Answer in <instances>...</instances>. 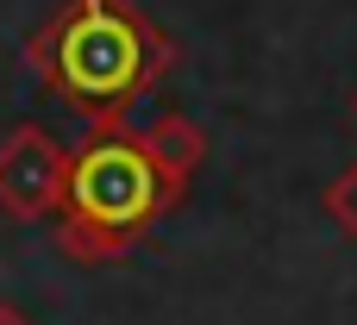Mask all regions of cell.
<instances>
[{
	"instance_id": "6",
	"label": "cell",
	"mask_w": 357,
	"mask_h": 325,
	"mask_svg": "<svg viewBox=\"0 0 357 325\" xmlns=\"http://www.w3.org/2000/svg\"><path fill=\"white\" fill-rule=\"evenodd\" d=\"M0 325H25V319H19V313H6V307H0Z\"/></svg>"
},
{
	"instance_id": "1",
	"label": "cell",
	"mask_w": 357,
	"mask_h": 325,
	"mask_svg": "<svg viewBox=\"0 0 357 325\" xmlns=\"http://www.w3.org/2000/svg\"><path fill=\"white\" fill-rule=\"evenodd\" d=\"M163 56V31L132 0H69L38 31V69L50 94L88 125H119V113L157 81Z\"/></svg>"
},
{
	"instance_id": "3",
	"label": "cell",
	"mask_w": 357,
	"mask_h": 325,
	"mask_svg": "<svg viewBox=\"0 0 357 325\" xmlns=\"http://www.w3.org/2000/svg\"><path fill=\"white\" fill-rule=\"evenodd\" d=\"M63 175H69V163L38 125H19L0 144V207L13 219H38V213L63 207Z\"/></svg>"
},
{
	"instance_id": "2",
	"label": "cell",
	"mask_w": 357,
	"mask_h": 325,
	"mask_svg": "<svg viewBox=\"0 0 357 325\" xmlns=\"http://www.w3.org/2000/svg\"><path fill=\"white\" fill-rule=\"evenodd\" d=\"M169 200H176V182L157 169L144 138H132L119 125H100L75 150V163L63 175L69 244L75 251H119V244H132Z\"/></svg>"
},
{
	"instance_id": "4",
	"label": "cell",
	"mask_w": 357,
	"mask_h": 325,
	"mask_svg": "<svg viewBox=\"0 0 357 325\" xmlns=\"http://www.w3.org/2000/svg\"><path fill=\"white\" fill-rule=\"evenodd\" d=\"M144 150H151V157H157V169L182 188V182H188V169L201 163V150H207V144H201V132H195L188 119H163L157 132H144Z\"/></svg>"
},
{
	"instance_id": "5",
	"label": "cell",
	"mask_w": 357,
	"mask_h": 325,
	"mask_svg": "<svg viewBox=\"0 0 357 325\" xmlns=\"http://www.w3.org/2000/svg\"><path fill=\"white\" fill-rule=\"evenodd\" d=\"M326 207H333V219H339L345 232H357V169H351V175H339V182H333V194H326Z\"/></svg>"
}]
</instances>
